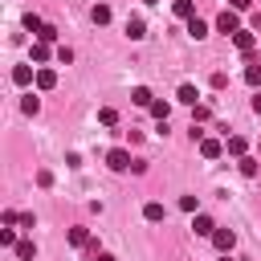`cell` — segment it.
Segmentation results:
<instances>
[{"instance_id":"cell-15","label":"cell","mask_w":261,"mask_h":261,"mask_svg":"<svg viewBox=\"0 0 261 261\" xmlns=\"http://www.w3.org/2000/svg\"><path fill=\"white\" fill-rule=\"evenodd\" d=\"M90 20L94 24H110V4H94L90 8Z\"/></svg>"},{"instance_id":"cell-32","label":"cell","mask_w":261,"mask_h":261,"mask_svg":"<svg viewBox=\"0 0 261 261\" xmlns=\"http://www.w3.org/2000/svg\"><path fill=\"white\" fill-rule=\"evenodd\" d=\"M249 4H253V0H228V8H232V12H245Z\"/></svg>"},{"instance_id":"cell-4","label":"cell","mask_w":261,"mask_h":261,"mask_svg":"<svg viewBox=\"0 0 261 261\" xmlns=\"http://www.w3.org/2000/svg\"><path fill=\"white\" fill-rule=\"evenodd\" d=\"M212 245H216L220 253H232V245H237V232H232V228H216V232H212Z\"/></svg>"},{"instance_id":"cell-7","label":"cell","mask_w":261,"mask_h":261,"mask_svg":"<svg viewBox=\"0 0 261 261\" xmlns=\"http://www.w3.org/2000/svg\"><path fill=\"white\" fill-rule=\"evenodd\" d=\"M163 216H167V208H163L159 200H147V204H143V220H151V224H159Z\"/></svg>"},{"instance_id":"cell-21","label":"cell","mask_w":261,"mask_h":261,"mask_svg":"<svg viewBox=\"0 0 261 261\" xmlns=\"http://www.w3.org/2000/svg\"><path fill=\"white\" fill-rule=\"evenodd\" d=\"M20 110H24V114H37V110H41V98H37V94H24V98H20Z\"/></svg>"},{"instance_id":"cell-13","label":"cell","mask_w":261,"mask_h":261,"mask_svg":"<svg viewBox=\"0 0 261 261\" xmlns=\"http://www.w3.org/2000/svg\"><path fill=\"white\" fill-rule=\"evenodd\" d=\"M130 102H135V106H151V102H155V94H151L147 86H135V90H130Z\"/></svg>"},{"instance_id":"cell-11","label":"cell","mask_w":261,"mask_h":261,"mask_svg":"<svg viewBox=\"0 0 261 261\" xmlns=\"http://www.w3.org/2000/svg\"><path fill=\"white\" fill-rule=\"evenodd\" d=\"M188 37H192V41H204V37H208V24H204L200 16H192V20H188Z\"/></svg>"},{"instance_id":"cell-9","label":"cell","mask_w":261,"mask_h":261,"mask_svg":"<svg viewBox=\"0 0 261 261\" xmlns=\"http://www.w3.org/2000/svg\"><path fill=\"white\" fill-rule=\"evenodd\" d=\"M175 98H179V102H184V106H196V98H200V90H196V86H192V82H184V86H179V90H175Z\"/></svg>"},{"instance_id":"cell-31","label":"cell","mask_w":261,"mask_h":261,"mask_svg":"<svg viewBox=\"0 0 261 261\" xmlns=\"http://www.w3.org/2000/svg\"><path fill=\"white\" fill-rule=\"evenodd\" d=\"M12 224H20V212H12V208H8V212H4V228H12Z\"/></svg>"},{"instance_id":"cell-5","label":"cell","mask_w":261,"mask_h":261,"mask_svg":"<svg viewBox=\"0 0 261 261\" xmlns=\"http://www.w3.org/2000/svg\"><path fill=\"white\" fill-rule=\"evenodd\" d=\"M232 45H237L241 53H253V45H257V33H253V29H241V33H232Z\"/></svg>"},{"instance_id":"cell-27","label":"cell","mask_w":261,"mask_h":261,"mask_svg":"<svg viewBox=\"0 0 261 261\" xmlns=\"http://www.w3.org/2000/svg\"><path fill=\"white\" fill-rule=\"evenodd\" d=\"M37 41H45V45H49V41H57V29H53V24H45V29L37 33Z\"/></svg>"},{"instance_id":"cell-25","label":"cell","mask_w":261,"mask_h":261,"mask_svg":"<svg viewBox=\"0 0 261 261\" xmlns=\"http://www.w3.org/2000/svg\"><path fill=\"white\" fill-rule=\"evenodd\" d=\"M245 82H249V86H261V65H257V61L245 65Z\"/></svg>"},{"instance_id":"cell-2","label":"cell","mask_w":261,"mask_h":261,"mask_svg":"<svg viewBox=\"0 0 261 261\" xmlns=\"http://www.w3.org/2000/svg\"><path fill=\"white\" fill-rule=\"evenodd\" d=\"M216 33H224V37H232V33H241V16H237L232 8H224V12L216 16Z\"/></svg>"},{"instance_id":"cell-34","label":"cell","mask_w":261,"mask_h":261,"mask_svg":"<svg viewBox=\"0 0 261 261\" xmlns=\"http://www.w3.org/2000/svg\"><path fill=\"white\" fill-rule=\"evenodd\" d=\"M94 261H118V257H114V253H98Z\"/></svg>"},{"instance_id":"cell-3","label":"cell","mask_w":261,"mask_h":261,"mask_svg":"<svg viewBox=\"0 0 261 261\" xmlns=\"http://www.w3.org/2000/svg\"><path fill=\"white\" fill-rule=\"evenodd\" d=\"M196 147H200V155H204V159H220V155H224V143H220V139H208V135H204Z\"/></svg>"},{"instance_id":"cell-29","label":"cell","mask_w":261,"mask_h":261,"mask_svg":"<svg viewBox=\"0 0 261 261\" xmlns=\"http://www.w3.org/2000/svg\"><path fill=\"white\" fill-rule=\"evenodd\" d=\"M0 245H12V249H16V232H12V228H0Z\"/></svg>"},{"instance_id":"cell-35","label":"cell","mask_w":261,"mask_h":261,"mask_svg":"<svg viewBox=\"0 0 261 261\" xmlns=\"http://www.w3.org/2000/svg\"><path fill=\"white\" fill-rule=\"evenodd\" d=\"M220 261H232V257H228V253H224V257H220Z\"/></svg>"},{"instance_id":"cell-24","label":"cell","mask_w":261,"mask_h":261,"mask_svg":"<svg viewBox=\"0 0 261 261\" xmlns=\"http://www.w3.org/2000/svg\"><path fill=\"white\" fill-rule=\"evenodd\" d=\"M208 118H212V110L196 102V106H192V126H196V122H208Z\"/></svg>"},{"instance_id":"cell-23","label":"cell","mask_w":261,"mask_h":261,"mask_svg":"<svg viewBox=\"0 0 261 261\" xmlns=\"http://www.w3.org/2000/svg\"><path fill=\"white\" fill-rule=\"evenodd\" d=\"M24 29H29V33H41V29H45V20H41L37 12H24Z\"/></svg>"},{"instance_id":"cell-22","label":"cell","mask_w":261,"mask_h":261,"mask_svg":"<svg viewBox=\"0 0 261 261\" xmlns=\"http://www.w3.org/2000/svg\"><path fill=\"white\" fill-rule=\"evenodd\" d=\"M98 122H102V126H114V122H118V110H114V106H102V110H98Z\"/></svg>"},{"instance_id":"cell-12","label":"cell","mask_w":261,"mask_h":261,"mask_svg":"<svg viewBox=\"0 0 261 261\" xmlns=\"http://www.w3.org/2000/svg\"><path fill=\"white\" fill-rule=\"evenodd\" d=\"M12 82H16V86H29V82H37L33 65H16V69H12Z\"/></svg>"},{"instance_id":"cell-26","label":"cell","mask_w":261,"mask_h":261,"mask_svg":"<svg viewBox=\"0 0 261 261\" xmlns=\"http://www.w3.org/2000/svg\"><path fill=\"white\" fill-rule=\"evenodd\" d=\"M33 61H37V65H41V61H49V45H45V41H37V45H33Z\"/></svg>"},{"instance_id":"cell-10","label":"cell","mask_w":261,"mask_h":261,"mask_svg":"<svg viewBox=\"0 0 261 261\" xmlns=\"http://www.w3.org/2000/svg\"><path fill=\"white\" fill-rule=\"evenodd\" d=\"M126 37H130V41H143V37H147V24H143L139 16H130V20H126Z\"/></svg>"},{"instance_id":"cell-20","label":"cell","mask_w":261,"mask_h":261,"mask_svg":"<svg viewBox=\"0 0 261 261\" xmlns=\"http://www.w3.org/2000/svg\"><path fill=\"white\" fill-rule=\"evenodd\" d=\"M16 257H20V261H33V257H37V245H33V241H16Z\"/></svg>"},{"instance_id":"cell-14","label":"cell","mask_w":261,"mask_h":261,"mask_svg":"<svg viewBox=\"0 0 261 261\" xmlns=\"http://www.w3.org/2000/svg\"><path fill=\"white\" fill-rule=\"evenodd\" d=\"M171 12H175L179 20H192V16H196V4H192V0H175V4H171Z\"/></svg>"},{"instance_id":"cell-6","label":"cell","mask_w":261,"mask_h":261,"mask_svg":"<svg viewBox=\"0 0 261 261\" xmlns=\"http://www.w3.org/2000/svg\"><path fill=\"white\" fill-rule=\"evenodd\" d=\"M224 151H228V155H237V159H245V151H249L245 135H228V139H224Z\"/></svg>"},{"instance_id":"cell-1","label":"cell","mask_w":261,"mask_h":261,"mask_svg":"<svg viewBox=\"0 0 261 261\" xmlns=\"http://www.w3.org/2000/svg\"><path fill=\"white\" fill-rule=\"evenodd\" d=\"M106 167H110V171H126V167H135V159H130L126 147H110V151H106Z\"/></svg>"},{"instance_id":"cell-18","label":"cell","mask_w":261,"mask_h":261,"mask_svg":"<svg viewBox=\"0 0 261 261\" xmlns=\"http://www.w3.org/2000/svg\"><path fill=\"white\" fill-rule=\"evenodd\" d=\"M147 110H151V114H155L159 122H167V114H171V102H159V98H155V102H151Z\"/></svg>"},{"instance_id":"cell-33","label":"cell","mask_w":261,"mask_h":261,"mask_svg":"<svg viewBox=\"0 0 261 261\" xmlns=\"http://www.w3.org/2000/svg\"><path fill=\"white\" fill-rule=\"evenodd\" d=\"M249 106H253V114H261V94H253V102H249Z\"/></svg>"},{"instance_id":"cell-8","label":"cell","mask_w":261,"mask_h":261,"mask_svg":"<svg viewBox=\"0 0 261 261\" xmlns=\"http://www.w3.org/2000/svg\"><path fill=\"white\" fill-rule=\"evenodd\" d=\"M192 228H196V237H212V232H216V224H212V216H204V212H196V220H192Z\"/></svg>"},{"instance_id":"cell-28","label":"cell","mask_w":261,"mask_h":261,"mask_svg":"<svg viewBox=\"0 0 261 261\" xmlns=\"http://www.w3.org/2000/svg\"><path fill=\"white\" fill-rule=\"evenodd\" d=\"M57 61H61V65H69V61H73V49H69V45H61V49H57Z\"/></svg>"},{"instance_id":"cell-30","label":"cell","mask_w":261,"mask_h":261,"mask_svg":"<svg viewBox=\"0 0 261 261\" xmlns=\"http://www.w3.org/2000/svg\"><path fill=\"white\" fill-rule=\"evenodd\" d=\"M179 208H184V212H196L200 204H196V196H184V200H179Z\"/></svg>"},{"instance_id":"cell-19","label":"cell","mask_w":261,"mask_h":261,"mask_svg":"<svg viewBox=\"0 0 261 261\" xmlns=\"http://www.w3.org/2000/svg\"><path fill=\"white\" fill-rule=\"evenodd\" d=\"M69 245H73V249H86V245H90V232H86V228H69Z\"/></svg>"},{"instance_id":"cell-17","label":"cell","mask_w":261,"mask_h":261,"mask_svg":"<svg viewBox=\"0 0 261 261\" xmlns=\"http://www.w3.org/2000/svg\"><path fill=\"white\" fill-rule=\"evenodd\" d=\"M237 167H241V175H249V179H253V175L261 171V163H257L253 155H245V159H237Z\"/></svg>"},{"instance_id":"cell-16","label":"cell","mask_w":261,"mask_h":261,"mask_svg":"<svg viewBox=\"0 0 261 261\" xmlns=\"http://www.w3.org/2000/svg\"><path fill=\"white\" fill-rule=\"evenodd\" d=\"M57 86V73L53 69H37V90H53Z\"/></svg>"}]
</instances>
